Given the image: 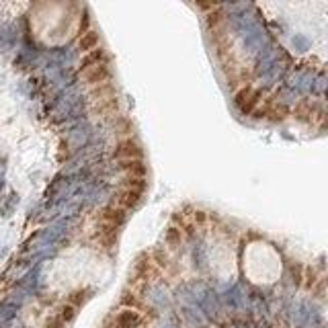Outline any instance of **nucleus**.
<instances>
[{
	"instance_id": "1",
	"label": "nucleus",
	"mask_w": 328,
	"mask_h": 328,
	"mask_svg": "<svg viewBox=\"0 0 328 328\" xmlns=\"http://www.w3.org/2000/svg\"><path fill=\"white\" fill-rule=\"evenodd\" d=\"M144 324V316L142 312L137 310H129V308H123L121 312H117L113 316V322H111V328H139Z\"/></svg>"
},
{
	"instance_id": "2",
	"label": "nucleus",
	"mask_w": 328,
	"mask_h": 328,
	"mask_svg": "<svg viewBox=\"0 0 328 328\" xmlns=\"http://www.w3.org/2000/svg\"><path fill=\"white\" fill-rule=\"evenodd\" d=\"M113 156H115L117 160H142L144 150H142V146H139L135 139L127 137V139H121V142L115 146Z\"/></svg>"
},
{
	"instance_id": "3",
	"label": "nucleus",
	"mask_w": 328,
	"mask_h": 328,
	"mask_svg": "<svg viewBox=\"0 0 328 328\" xmlns=\"http://www.w3.org/2000/svg\"><path fill=\"white\" fill-rule=\"evenodd\" d=\"M111 78V68L109 64H99V66H92L88 70L82 72V80L86 86L95 88V86H101V84H107Z\"/></svg>"
},
{
	"instance_id": "4",
	"label": "nucleus",
	"mask_w": 328,
	"mask_h": 328,
	"mask_svg": "<svg viewBox=\"0 0 328 328\" xmlns=\"http://www.w3.org/2000/svg\"><path fill=\"white\" fill-rule=\"evenodd\" d=\"M256 117L259 119H271V121H283L287 117V107L281 105L279 101L275 99H269L259 111H256Z\"/></svg>"
},
{
	"instance_id": "5",
	"label": "nucleus",
	"mask_w": 328,
	"mask_h": 328,
	"mask_svg": "<svg viewBox=\"0 0 328 328\" xmlns=\"http://www.w3.org/2000/svg\"><path fill=\"white\" fill-rule=\"evenodd\" d=\"M99 220H101V224H109V226L119 228V226L127 220V212L111 203V205H105V207L99 212Z\"/></svg>"
},
{
	"instance_id": "6",
	"label": "nucleus",
	"mask_w": 328,
	"mask_h": 328,
	"mask_svg": "<svg viewBox=\"0 0 328 328\" xmlns=\"http://www.w3.org/2000/svg\"><path fill=\"white\" fill-rule=\"evenodd\" d=\"M117 171L125 173V177H135V179H144L148 175V167L144 164V160H119Z\"/></svg>"
},
{
	"instance_id": "7",
	"label": "nucleus",
	"mask_w": 328,
	"mask_h": 328,
	"mask_svg": "<svg viewBox=\"0 0 328 328\" xmlns=\"http://www.w3.org/2000/svg\"><path fill=\"white\" fill-rule=\"evenodd\" d=\"M139 201H142V195L139 193H133V191H127V189H121L117 195H115V201H113V205H117V207H121V209H133V207H137L139 205Z\"/></svg>"
},
{
	"instance_id": "8",
	"label": "nucleus",
	"mask_w": 328,
	"mask_h": 328,
	"mask_svg": "<svg viewBox=\"0 0 328 328\" xmlns=\"http://www.w3.org/2000/svg\"><path fill=\"white\" fill-rule=\"evenodd\" d=\"M88 99H90L95 105L105 103V101H113V99H115V86H113L111 82L101 84V86H95V88L88 90Z\"/></svg>"
},
{
	"instance_id": "9",
	"label": "nucleus",
	"mask_w": 328,
	"mask_h": 328,
	"mask_svg": "<svg viewBox=\"0 0 328 328\" xmlns=\"http://www.w3.org/2000/svg\"><path fill=\"white\" fill-rule=\"evenodd\" d=\"M99 64H107V54H105V50H101V48L84 54L78 68H80V72H84V70H88V68H92V66H99Z\"/></svg>"
},
{
	"instance_id": "10",
	"label": "nucleus",
	"mask_w": 328,
	"mask_h": 328,
	"mask_svg": "<svg viewBox=\"0 0 328 328\" xmlns=\"http://www.w3.org/2000/svg\"><path fill=\"white\" fill-rule=\"evenodd\" d=\"M99 43H101V37L97 31H84L78 39V48L82 54H88L92 50H99Z\"/></svg>"
},
{
	"instance_id": "11",
	"label": "nucleus",
	"mask_w": 328,
	"mask_h": 328,
	"mask_svg": "<svg viewBox=\"0 0 328 328\" xmlns=\"http://www.w3.org/2000/svg\"><path fill=\"white\" fill-rule=\"evenodd\" d=\"M121 185H123V189L133 191V193H139V195L148 189V181H146V179H135V177H125V179L121 181Z\"/></svg>"
},
{
	"instance_id": "12",
	"label": "nucleus",
	"mask_w": 328,
	"mask_h": 328,
	"mask_svg": "<svg viewBox=\"0 0 328 328\" xmlns=\"http://www.w3.org/2000/svg\"><path fill=\"white\" fill-rule=\"evenodd\" d=\"M88 297H90V291H88V289H78V291H74V293L68 295V303L74 306V308H80Z\"/></svg>"
},
{
	"instance_id": "13",
	"label": "nucleus",
	"mask_w": 328,
	"mask_h": 328,
	"mask_svg": "<svg viewBox=\"0 0 328 328\" xmlns=\"http://www.w3.org/2000/svg\"><path fill=\"white\" fill-rule=\"evenodd\" d=\"M76 310H78V308H74V306H70V303H64V306H60V310H58V318L68 324V322H72V320L76 318Z\"/></svg>"
},
{
	"instance_id": "14",
	"label": "nucleus",
	"mask_w": 328,
	"mask_h": 328,
	"mask_svg": "<svg viewBox=\"0 0 328 328\" xmlns=\"http://www.w3.org/2000/svg\"><path fill=\"white\" fill-rule=\"evenodd\" d=\"M121 306H125V308H129V310H137V312H139V308H144V303H142L133 293H123Z\"/></svg>"
},
{
	"instance_id": "15",
	"label": "nucleus",
	"mask_w": 328,
	"mask_h": 328,
	"mask_svg": "<svg viewBox=\"0 0 328 328\" xmlns=\"http://www.w3.org/2000/svg\"><path fill=\"white\" fill-rule=\"evenodd\" d=\"M45 328H66V322H64V320H60L58 316H54V318H50V320H48Z\"/></svg>"
},
{
	"instance_id": "16",
	"label": "nucleus",
	"mask_w": 328,
	"mask_h": 328,
	"mask_svg": "<svg viewBox=\"0 0 328 328\" xmlns=\"http://www.w3.org/2000/svg\"><path fill=\"white\" fill-rule=\"evenodd\" d=\"M181 240V236H179V232L173 228V230H169V234H167V242H171V244H177Z\"/></svg>"
}]
</instances>
